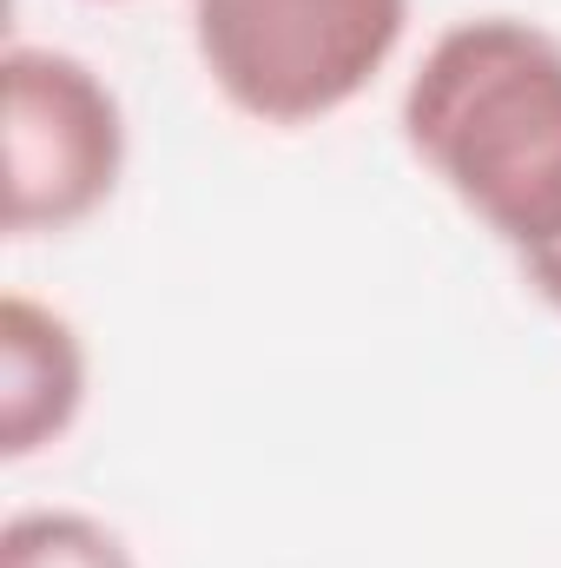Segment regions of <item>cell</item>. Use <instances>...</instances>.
Listing matches in <instances>:
<instances>
[{"label":"cell","instance_id":"obj_1","mask_svg":"<svg viewBox=\"0 0 561 568\" xmlns=\"http://www.w3.org/2000/svg\"><path fill=\"white\" fill-rule=\"evenodd\" d=\"M404 140L516 265L561 239V40L476 13L429 40L404 87Z\"/></svg>","mask_w":561,"mask_h":568},{"label":"cell","instance_id":"obj_2","mask_svg":"<svg viewBox=\"0 0 561 568\" xmlns=\"http://www.w3.org/2000/svg\"><path fill=\"white\" fill-rule=\"evenodd\" d=\"M410 0H192V47L218 100L258 126H317L397 60Z\"/></svg>","mask_w":561,"mask_h":568},{"label":"cell","instance_id":"obj_3","mask_svg":"<svg viewBox=\"0 0 561 568\" xmlns=\"http://www.w3.org/2000/svg\"><path fill=\"white\" fill-rule=\"evenodd\" d=\"M7 126H0V179H7V232L47 239L86 225L126 172V113L120 93L60 47L13 40L0 60Z\"/></svg>","mask_w":561,"mask_h":568},{"label":"cell","instance_id":"obj_4","mask_svg":"<svg viewBox=\"0 0 561 568\" xmlns=\"http://www.w3.org/2000/svg\"><path fill=\"white\" fill-rule=\"evenodd\" d=\"M86 410V344L53 304L0 297V456L27 463L60 443Z\"/></svg>","mask_w":561,"mask_h":568},{"label":"cell","instance_id":"obj_5","mask_svg":"<svg viewBox=\"0 0 561 568\" xmlns=\"http://www.w3.org/2000/svg\"><path fill=\"white\" fill-rule=\"evenodd\" d=\"M0 568H140L126 536L86 509H20L0 529Z\"/></svg>","mask_w":561,"mask_h":568},{"label":"cell","instance_id":"obj_6","mask_svg":"<svg viewBox=\"0 0 561 568\" xmlns=\"http://www.w3.org/2000/svg\"><path fill=\"white\" fill-rule=\"evenodd\" d=\"M522 278H529V291L549 304L561 317V239L549 245V252H536V258H522Z\"/></svg>","mask_w":561,"mask_h":568}]
</instances>
